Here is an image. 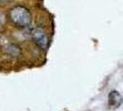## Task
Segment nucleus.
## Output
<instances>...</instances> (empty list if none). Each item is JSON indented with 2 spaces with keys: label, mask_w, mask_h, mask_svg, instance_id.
I'll return each mask as SVG.
<instances>
[{
  "label": "nucleus",
  "mask_w": 123,
  "mask_h": 111,
  "mask_svg": "<svg viewBox=\"0 0 123 111\" xmlns=\"http://www.w3.org/2000/svg\"><path fill=\"white\" fill-rule=\"evenodd\" d=\"M10 19L13 23L20 27H26L31 23V16L29 10L22 6H17L13 7L9 12Z\"/></svg>",
  "instance_id": "f257e3e1"
},
{
  "label": "nucleus",
  "mask_w": 123,
  "mask_h": 111,
  "mask_svg": "<svg viewBox=\"0 0 123 111\" xmlns=\"http://www.w3.org/2000/svg\"><path fill=\"white\" fill-rule=\"evenodd\" d=\"M33 39H34V42L42 48H45L48 44V38H47L46 33L40 28H37L34 31Z\"/></svg>",
  "instance_id": "f03ea898"
},
{
  "label": "nucleus",
  "mask_w": 123,
  "mask_h": 111,
  "mask_svg": "<svg viewBox=\"0 0 123 111\" xmlns=\"http://www.w3.org/2000/svg\"><path fill=\"white\" fill-rule=\"evenodd\" d=\"M109 105L112 107H117L121 105V102H122V98H121V95L117 92V91H112L109 93Z\"/></svg>",
  "instance_id": "7ed1b4c3"
}]
</instances>
